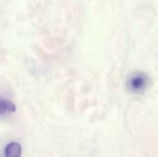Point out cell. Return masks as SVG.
<instances>
[{"instance_id": "3957f363", "label": "cell", "mask_w": 158, "mask_h": 157, "mask_svg": "<svg viewBox=\"0 0 158 157\" xmlns=\"http://www.w3.org/2000/svg\"><path fill=\"white\" fill-rule=\"evenodd\" d=\"M16 111V105L9 100L0 98V115H6Z\"/></svg>"}, {"instance_id": "7a4b0ae2", "label": "cell", "mask_w": 158, "mask_h": 157, "mask_svg": "<svg viewBox=\"0 0 158 157\" xmlns=\"http://www.w3.org/2000/svg\"><path fill=\"white\" fill-rule=\"evenodd\" d=\"M5 155L6 157H20L21 156V145L16 142L8 143L5 150Z\"/></svg>"}, {"instance_id": "6da1fadb", "label": "cell", "mask_w": 158, "mask_h": 157, "mask_svg": "<svg viewBox=\"0 0 158 157\" xmlns=\"http://www.w3.org/2000/svg\"><path fill=\"white\" fill-rule=\"evenodd\" d=\"M148 77L141 72L131 74L128 80V89L132 93H142L148 86Z\"/></svg>"}]
</instances>
